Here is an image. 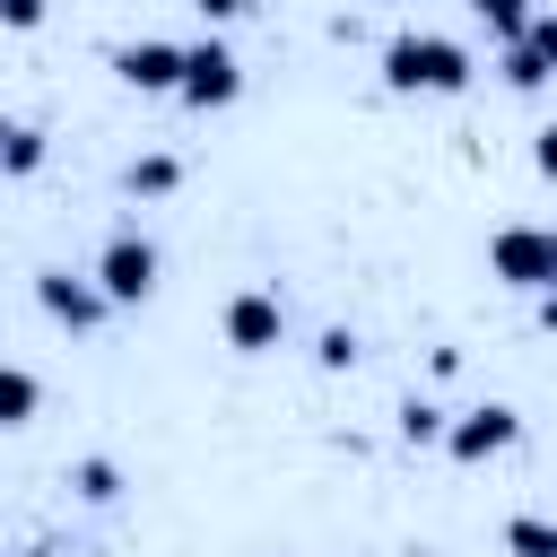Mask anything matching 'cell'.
Here are the masks:
<instances>
[{"label": "cell", "mask_w": 557, "mask_h": 557, "mask_svg": "<svg viewBox=\"0 0 557 557\" xmlns=\"http://www.w3.org/2000/svg\"><path fill=\"white\" fill-rule=\"evenodd\" d=\"M479 78V61H470V44H453V35H392L383 44V87L392 96H461Z\"/></svg>", "instance_id": "cell-1"}, {"label": "cell", "mask_w": 557, "mask_h": 557, "mask_svg": "<svg viewBox=\"0 0 557 557\" xmlns=\"http://www.w3.org/2000/svg\"><path fill=\"white\" fill-rule=\"evenodd\" d=\"M487 270L513 296H548L557 287V226H496L487 235Z\"/></svg>", "instance_id": "cell-2"}, {"label": "cell", "mask_w": 557, "mask_h": 557, "mask_svg": "<svg viewBox=\"0 0 557 557\" xmlns=\"http://www.w3.org/2000/svg\"><path fill=\"white\" fill-rule=\"evenodd\" d=\"M157 270H165V261H157V244H148L139 226H113L104 252H96V287H104L113 305H148V296H157Z\"/></svg>", "instance_id": "cell-3"}, {"label": "cell", "mask_w": 557, "mask_h": 557, "mask_svg": "<svg viewBox=\"0 0 557 557\" xmlns=\"http://www.w3.org/2000/svg\"><path fill=\"white\" fill-rule=\"evenodd\" d=\"M183 61H191V44H165V35L113 44V78H122L131 96H183Z\"/></svg>", "instance_id": "cell-4"}, {"label": "cell", "mask_w": 557, "mask_h": 557, "mask_svg": "<svg viewBox=\"0 0 557 557\" xmlns=\"http://www.w3.org/2000/svg\"><path fill=\"white\" fill-rule=\"evenodd\" d=\"M218 331H226V348H235V357H270V348L287 339V305H278L270 287H235V296H226V313H218Z\"/></svg>", "instance_id": "cell-5"}, {"label": "cell", "mask_w": 557, "mask_h": 557, "mask_svg": "<svg viewBox=\"0 0 557 557\" xmlns=\"http://www.w3.org/2000/svg\"><path fill=\"white\" fill-rule=\"evenodd\" d=\"M513 444H522V409H505V400L461 409V418H453V435H444V453H453V461H470V470H479V461H496V453H513Z\"/></svg>", "instance_id": "cell-6"}, {"label": "cell", "mask_w": 557, "mask_h": 557, "mask_svg": "<svg viewBox=\"0 0 557 557\" xmlns=\"http://www.w3.org/2000/svg\"><path fill=\"white\" fill-rule=\"evenodd\" d=\"M235 96H244V61H235L218 35L191 44V61H183V104H191V113H226Z\"/></svg>", "instance_id": "cell-7"}, {"label": "cell", "mask_w": 557, "mask_h": 557, "mask_svg": "<svg viewBox=\"0 0 557 557\" xmlns=\"http://www.w3.org/2000/svg\"><path fill=\"white\" fill-rule=\"evenodd\" d=\"M35 305H44V322H61V331H96V322L113 313V296L96 287V270H87V278L44 270V278H35Z\"/></svg>", "instance_id": "cell-8"}, {"label": "cell", "mask_w": 557, "mask_h": 557, "mask_svg": "<svg viewBox=\"0 0 557 557\" xmlns=\"http://www.w3.org/2000/svg\"><path fill=\"white\" fill-rule=\"evenodd\" d=\"M548 78H557V9H540L531 35L505 44V87H513V96H531V87H548Z\"/></svg>", "instance_id": "cell-9"}, {"label": "cell", "mask_w": 557, "mask_h": 557, "mask_svg": "<svg viewBox=\"0 0 557 557\" xmlns=\"http://www.w3.org/2000/svg\"><path fill=\"white\" fill-rule=\"evenodd\" d=\"M35 409H44V383L26 366H0V426H35Z\"/></svg>", "instance_id": "cell-10"}, {"label": "cell", "mask_w": 557, "mask_h": 557, "mask_svg": "<svg viewBox=\"0 0 557 557\" xmlns=\"http://www.w3.org/2000/svg\"><path fill=\"white\" fill-rule=\"evenodd\" d=\"M470 17H479V26H487V35H496V44H522V35H531V17H540V9H531V0H470Z\"/></svg>", "instance_id": "cell-11"}, {"label": "cell", "mask_w": 557, "mask_h": 557, "mask_svg": "<svg viewBox=\"0 0 557 557\" xmlns=\"http://www.w3.org/2000/svg\"><path fill=\"white\" fill-rule=\"evenodd\" d=\"M0 165H9V183H26V174L44 165V131H35V122H9V131H0Z\"/></svg>", "instance_id": "cell-12"}, {"label": "cell", "mask_w": 557, "mask_h": 557, "mask_svg": "<svg viewBox=\"0 0 557 557\" xmlns=\"http://www.w3.org/2000/svg\"><path fill=\"white\" fill-rule=\"evenodd\" d=\"M174 183H183L174 157H131V165H122V191H139V200H165Z\"/></svg>", "instance_id": "cell-13"}, {"label": "cell", "mask_w": 557, "mask_h": 557, "mask_svg": "<svg viewBox=\"0 0 557 557\" xmlns=\"http://www.w3.org/2000/svg\"><path fill=\"white\" fill-rule=\"evenodd\" d=\"M505 557H557V522L548 513H513L505 522Z\"/></svg>", "instance_id": "cell-14"}, {"label": "cell", "mask_w": 557, "mask_h": 557, "mask_svg": "<svg viewBox=\"0 0 557 557\" xmlns=\"http://www.w3.org/2000/svg\"><path fill=\"white\" fill-rule=\"evenodd\" d=\"M444 435H453V418L435 400H400V444H444Z\"/></svg>", "instance_id": "cell-15"}, {"label": "cell", "mask_w": 557, "mask_h": 557, "mask_svg": "<svg viewBox=\"0 0 557 557\" xmlns=\"http://www.w3.org/2000/svg\"><path fill=\"white\" fill-rule=\"evenodd\" d=\"M70 487H78V496H87V505H113V496H122V470H113V461H104V453H87V461H78V470H70Z\"/></svg>", "instance_id": "cell-16"}, {"label": "cell", "mask_w": 557, "mask_h": 557, "mask_svg": "<svg viewBox=\"0 0 557 557\" xmlns=\"http://www.w3.org/2000/svg\"><path fill=\"white\" fill-rule=\"evenodd\" d=\"M357 357H366V348H357V331H339V322H331V331L313 339V366H322V374H348Z\"/></svg>", "instance_id": "cell-17"}, {"label": "cell", "mask_w": 557, "mask_h": 557, "mask_svg": "<svg viewBox=\"0 0 557 557\" xmlns=\"http://www.w3.org/2000/svg\"><path fill=\"white\" fill-rule=\"evenodd\" d=\"M191 9H200V17H209V26H235V17H252V9H261V0H191Z\"/></svg>", "instance_id": "cell-18"}, {"label": "cell", "mask_w": 557, "mask_h": 557, "mask_svg": "<svg viewBox=\"0 0 557 557\" xmlns=\"http://www.w3.org/2000/svg\"><path fill=\"white\" fill-rule=\"evenodd\" d=\"M0 17H9L17 35H26V26H44V0H0Z\"/></svg>", "instance_id": "cell-19"}, {"label": "cell", "mask_w": 557, "mask_h": 557, "mask_svg": "<svg viewBox=\"0 0 557 557\" xmlns=\"http://www.w3.org/2000/svg\"><path fill=\"white\" fill-rule=\"evenodd\" d=\"M531 165H540V174H548V183H557V122H548V131H540V139H531Z\"/></svg>", "instance_id": "cell-20"}, {"label": "cell", "mask_w": 557, "mask_h": 557, "mask_svg": "<svg viewBox=\"0 0 557 557\" xmlns=\"http://www.w3.org/2000/svg\"><path fill=\"white\" fill-rule=\"evenodd\" d=\"M540 331H557V287H548V296H540Z\"/></svg>", "instance_id": "cell-21"}]
</instances>
